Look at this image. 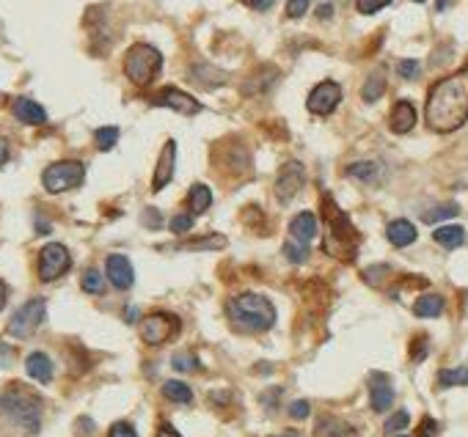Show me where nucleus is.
Listing matches in <instances>:
<instances>
[{"label":"nucleus","instance_id":"nucleus-11","mask_svg":"<svg viewBox=\"0 0 468 437\" xmlns=\"http://www.w3.org/2000/svg\"><path fill=\"white\" fill-rule=\"evenodd\" d=\"M303 179H306V174H303V165L298 159L284 162L279 176H276V198H279L281 204L292 201L298 195V190L303 188Z\"/></svg>","mask_w":468,"mask_h":437},{"label":"nucleus","instance_id":"nucleus-1","mask_svg":"<svg viewBox=\"0 0 468 437\" xmlns=\"http://www.w3.org/2000/svg\"><path fill=\"white\" fill-rule=\"evenodd\" d=\"M427 124L436 132H455L468 122V69L438 80L427 96Z\"/></svg>","mask_w":468,"mask_h":437},{"label":"nucleus","instance_id":"nucleus-33","mask_svg":"<svg viewBox=\"0 0 468 437\" xmlns=\"http://www.w3.org/2000/svg\"><path fill=\"white\" fill-rule=\"evenodd\" d=\"M218 248H226L223 237H204V240H193V242L182 245V250H218Z\"/></svg>","mask_w":468,"mask_h":437},{"label":"nucleus","instance_id":"nucleus-56","mask_svg":"<svg viewBox=\"0 0 468 437\" xmlns=\"http://www.w3.org/2000/svg\"><path fill=\"white\" fill-rule=\"evenodd\" d=\"M400 437H405V435H400Z\"/></svg>","mask_w":468,"mask_h":437},{"label":"nucleus","instance_id":"nucleus-13","mask_svg":"<svg viewBox=\"0 0 468 437\" xmlns=\"http://www.w3.org/2000/svg\"><path fill=\"white\" fill-rule=\"evenodd\" d=\"M105 275H108V281L113 283L116 289H129L132 281H135V273H132V264H129V259L122 256V253H110L108 256V261H105Z\"/></svg>","mask_w":468,"mask_h":437},{"label":"nucleus","instance_id":"nucleus-14","mask_svg":"<svg viewBox=\"0 0 468 437\" xmlns=\"http://www.w3.org/2000/svg\"><path fill=\"white\" fill-rule=\"evenodd\" d=\"M369 405L374 412H386L388 407L394 405V388H391V379L380 372H374L369 377Z\"/></svg>","mask_w":468,"mask_h":437},{"label":"nucleus","instance_id":"nucleus-8","mask_svg":"<svg viewBox=\"0 0 468 437\" xmlns=\"http://www.w3.org/2000/svg\"><path fill=\"white\" fill-rule=\"evenodd\" d=\"M179 333V319L174 313H165V311H155L149 313L141 325V339L149 344V346H160L165 344L168 339H174Z\"/></svg>","mask_w":468,"mask_h":437},{"label":"nucleus","instance_id":"nucleus-38","mask_svg":"<svg viewBox=\"0 0 468 437\" xmlns=\"http://www.w3.org/2000/svg\"><path fill=\"white\" fill-rule=\"evenodd\" d=\"M391 0H355V8L361 14H377L380 8H386Z\"/></svg>","mask_w":468,"mask_h":437},{"label":"nucleus","instance_id":"nucleus-52","mask_svg":"<svg viewBox=\"0 0 468 437\" xmlns=\"http://www.w3.org/2000/svg\"><path fill=\"white\" fill-rule=\"evenodd\" d=\"M127 322H129V325L138 322V308H127Z\"/></svg>","mask_w":468,"mask_h":437},{"label":"nucleus","instance_id":"nucleus-41","mask_svg":"<svg viewBox=\"0 0 468 437\" xmlns=\"http://www.w3.org/2000/svg\"><path fill=\"white\" fill-rule=\"evenodd\" d=\"M108 437H138V432L132 429V424L119 421V424H113V426L108 429Z\"/></svg>","mask_w":468,"mask_h":437},{"label":"nucleus","instance_id":"nucleus-53","mask_svg":"<svg viewBox=\"0 0 468 437\" xmlns=\"http://www.w3.org/2000/svg\"><path fill=\"white\" fill-rule=\"evenodd\" d=\"M452 6V0H438V11H446Z\"/></svg>","mask_w":468,"mask_h":437},{"label":"nucleus","instance_id":"nucleus-40","mask_svg":"<svg viewBox=\"0 0 468 437\" xmlns=\"http://www.w3.org/2000/svg\"><path fill=\"white\" fill-rule=\"evenodd\" d=\"M193 228V215H177L171 218V231L174 234H187Z\"/></svg>","mask_w":468,"mask_h":437},{"label":"nucleus","instance_id":"nucleus-55","mask_svg":"<svg viewBox=\"0 0 468 437\" xmlns=\"http://www.w3.org/2000/svg\"><path fill=\"white\" fill-rule=\"evenodd\" d=\"M413 3H424V0H413Z\"/></svg>","mask_w":468,"mask_h":437},{"label":"nucleus","instance_id":"nucleus-5","mask_svg":"<svg viewBox=\"0 0 468 437\" xmlns=\"http://www.w3.org/2000/svg\"><path fill=\"white\" fill-rule=\"evenodd\" d=\"M160 66H163V56H160V50H155L152 44H132L129 50H127L125 56V74L129 77V83L132 86H149L152 80L157 77V72H160Z\"/></svg>","mask_w":468,"mask_h":437},{"label":"nucleus","instance_id":"nucleus-29","mask_svg":"<svg viewBox=\"0 0 468 437\" xmlns=\"http://www.w3.org/2000/svg\"><path fill=\"white\" fill-rule=\"evenodd\" d=\"M80 289L89 292V294H102L105 292V278L99 270H86L83 278H80Z\"/></svg>","mask_w":468,"mask_h":437},{"label":"nucleus","instance_id":"nucleus-10","mask_svg":"<svg viewBox=\"0 0 468 437\" xmlns=\"http://www.w3.org/2000/svg\"><path fill=\"white\" fill-rule=\"evenodd\" d=\"M339 102H342V86L334 80H322L320 86H314V91L306 99V107L317 116H328L336 110Z\"/></svg>","mask_w":468,"mask_h":437},{"label":"nucleus","instance_id":"nucleus-50","mask_svg":"<svg viewBox=\"0 0 468 437\" xmlns=\"http://www.w3.org/2000/svg\"><path fill=\"white\" fill-rule=\"evenodd\" d=\"M331 14H334V6H331V3H325V6L317 8V17H320V20H328Z\"/></svg>","mask_w":468,"mask_h":437},{"label":"nucleus","instance_id":"nucleus-12","mask_svg":"<svg viewBox=\"0 0 468 437\" xmlns=\"http://www.w3.org/2000/svg\"><path fill=\"white\" fill-rule=\"evenodd\" d=\"M152 105H157V107H171V110L185 113V116H193V113L201 110V102L193 99L190 94H185V91H179V89H163V91H157L152 96Z\"/></svg>","mask_w":468,"mask_h":437},{"label":"nucleus","instance_id":"nucleus-23","mask_svg":"<svg viewBox=\"0 0 468 437\" xmlns=\"http://www.w3.org/2000/svg\"><path fill=\"white\" fill-rule=\"evenodd\" d=\"M210 204H213V190L207 188V185H193L190 188V193H187V207H190L193 215H204L210 209Z\"/></svg>","mask_w":468,"mask_h":437},{"label":"nucleus","instance_id":"nucleus-28","mask_svg":"<svg viewBox=\"0 0 468 437\" xmlns=\"http://www.w3.org/2000/svg\"><path fill=\"white\" fill-rule=\"evenodd\" d=\"M94 141H96V149H99V152H110V149L116 146V141H119V129H116V126H99V129L94 132Z\"/></svg>","mask_w":468,"mask_h":437},{"label":"nucleus","instance_id":"nucleus-32","mask_svg":"<svg viewBox=\"0 0 468 437\" xmlns=\"http://www.w3.org/2000/svg\"><path fill=\"white\" fill-rule=\"evenodd\" d=\"M171 366H174L177 372H198V369H201L198 358H196V355H190V352H179V355H174Z\"/></svg>","mask_w":468,"mask_h":437},{"label":"nucleus","instance_id":"nucleus-54","mask_svg":"<svg viewBox=\"0 0 468 437\" xmlns=\"http://www.w3.org/2000/svg\"><path fill=\"white\" fill-rule=\"evenodd\" d=\"M273 437H298V435H292V432H286V435H273Z\"/></svg>","mask_w":468,"mask_h":437},{"label":"nucleus","instance_id":"nucleus-7","mask_svg":"<svg viewBox=\"0 0 468 437\" xmlns=\"http://www.w3.org/2000/svg\"><path fill=\"white\" fill-rule=\"evenodd\" d=\"M44 316H47V303H44L42 297H33V300H28L20 311L11 316V322H8V336H14V339H28V336H33V333L42 327Z\"/></svg>","mask_w":468,"mask_h":437},{"label":"nucleus","instance_id":"nucleus-25","mask_svg":"<svg viewBox=\"0 0 468 437\" xmlns=\"http://www.w3.org/2000/svg\"><path fill=\"white\" fill-rule=\"evenodd\" d=\"M163 396L171 399V402H177V405H190V402H193L190 385L179 382V379H168V382L163 385Z\"/></svg>","mask_w":468,"mask_h":437},{"label":"nucleus","instance_id":"nucleus-31","mask_svg":"<svg viewBox=\"0 0 468 437\" xmlns=\"http://www.w3.org/2000/svg\"><path fill=\"white\" fill-rule=\"evenodd\" d=\"M284 256H286L292 264H303V261L309 259V248H306L303 242H298V240H289V242H284Z\"/></svg>","mask_w":468,"mask_h":437},{"label":"nucleus","instance_id":"nucleus-24","mask_svg":"<svg viewBox=\"0 0 468 437\" xmlns=\"http://www.w3.org/2000/svg\"><path fill=\"white\" fill-rule=\"evenodd\" d=\"M441 311H443V297H441V294H422V297L413 303V313L422 316V319L441 316Z\"/></svg>","mask_w":468,"mask_h":437},{"label":"nucleus","instance_id":"nucleus-37","mask_svg":"<svg viewBox=\"0 0 468 437\" xmlns=\"http://www.w3.org/2000/svg\"><path fill=\"white\" fill-rule=\"evenodd\" d=\"M309 3H312V0H289V3H286V17H289V20H301V17L309 11Z\"/></svg>","mask_w":468,"mask_h":437},{"label":"nucleus","instance_id":"nucleus-42","mask_svg":"<svg viewBox=\"0 0 468 437\" xmlns=\"http://www.w3.org/2000/svg\"><path fill=\"white\" fill-rule=\"evenodd\" d=\"M410 358H413L416 363L427 358V339H424V336H419V339L413 341V346H410Z\"/></svg>","mask_w":468,"mask_h":437},{"label":"nucleus","instance_id":"nucleus-45","mask_svg":"<svg viewBox=\"0 0 468 437\" xmlns=\"http://www.w3.org/2000/svg\"><path fill=\"white\" fill-rule=\"evenodd\" d=\"M77 435H80V437L94 435V424L89 421V418H80V421H77Z\"/></svg>","mask_w":468,"mask_h":437},{"label":"nucleus","instance_id":"nucleus-20","mask_svg":"<svg viewBox=\"0 0 468 437\" xmlns=\"http://www.w3.org/2000/svg\"><path fill=\"white\" fill-rule=\"evenodd\" d=\"M314 435L317 437H358V432L344 424L342 418H334V415H322L314 426Z\"/></svg>","mask_w":468,"mask_h":437},{"label":"nucleus","instance_id":"nucleus-27","mask_svg":"<svg viewBox=\"0 0 468 437\" xmlns=\"http://www.w3.org/2000/svg\"><path fill=\"white\" fill-rule=\"evenodd\" d=\"M438 385H441V388L468 385V366H460V369H443V372H438Z\"/></svg>","mask_w":468,"mask_h":437},{"label":"nucleus","instance_id":"nucleus-3","mask_svg":"<svg viewBox=\"0 0 468 437\" xmlns=\"http://www.w3.org/2000/svg\"><path fill=\"white\" fill-rule=\"evenodd\" d=\"M229 319L243 333H265L276 325V308L265 294L246 292L229 303Z\"/></svg>","mask_w":468,"mask_h":437},{"label":"nucleus","instance_id":"nucleus-22","mask_svg":"<svg viewBox=\"0 0 468 437\" xmlns=\"http://www.w3.org/2000/svg\"><path fill=\"white\" fill-rule=\"evenodd\" d=\"M433 240L438 245H443V248L455 250L466 242V228L463 226H438L433 231Z\"/></svg>","mask_w":468,"mask_h":437},{"label":"nucleus","instance_id":"nucleus-30","mask_svg":"<svg viewBox=\"0 0 468 437\" xmlns=\"http://www.w3.org/2000/svg\"><path fill=\"white\" fill-rule=\"evenodd\" d=\"M386 91V80H383V74H372L369 80H367V86L361 89V96H364V102H377L380 96Z\"/></svg>","mask_w":468,"mask_h":437},{"label":"nucleus","instance_id":"nucleus-49","mask_svg":"<svg viewBox=\"0 0 468 437\" xmlns=\"http://www.w3.org/2000/svg\"><path fill=\"white\" fill-rule=\"evenodd\" d=\"M6 159H8V141L0 138V168L6 165Z\"/></svg>","mask_w":468,"mask_h":437},{"label":"nucleus","instance_id":"nucleus-34","mask_svg":"<svg viewBox=\"0 0 468 437\" xmlns=\"http://www.w3.org/2000/svg\"><path fill=\"white\" fill-rule=\"evenodd\" d=\"M457 212H460L457 204H443V207H436L433 212H424V223H438V220L457 218Z\"/></svg>","mask_w":468,"mask_h":437},{"label":"nucleus","instance_id":"nucleus-47","mask_svg":"<svg viewBox=\"0 0 468 437\" xmlns=\"http://www.w3.org/2000/svg\"><path fill=\"white\" fill-rule=\"evenodd\" d=\"M144 223L152 226V228H157V226H160V215H157L155 209H146V212H144Z\"/></svg>","mask_w":468,"mask_h":437},{"label":"nucleus","instance_id":"nucleus-18","mask_svg":"<svg viewBox=\"0 0 468 437\" xmlns=\"http://www.w3.org/2000/svg\"><path fill=\"white\" fill-rule=\"evenodd\" d=\"M386 237H388V242L394 245V248H407V245H413L416 242V226L410 223V220H391L388 226H386Z\"/></svg>","mask_w":468,"mask_h":437},{"label":"nucleus","instance_id":"nucleus-39","mask_svg":"<svg viewBox=\"0 0 468 437\" xmlns=\"http://www.w3.org/2000/svg\"><path fill=\"white\" fill-rule=\"evenodd\" d=\"M309 412H312V407H309L306 399H298V402H292V405H289V418H295V421L309 418Z\"/></svg>","mask_w":468,"mask_h":437},{"label":"nucleus","instance_id":"nucleus-43","mask_svg":"<svg viewBox=\"0 0 468 437\" xmlns=\"http://www.w3.org/2000/svg\"><path fill=\"white\" fill-rule=\"evenodd\" d=\"M383 273H388V267H383V264H380V267H369V270L364 273V281L372 283V286H377V283H380V275H383Z\"/></svg>","mask_w":468,"mask_h":437},{"label":"nucleus","instance_id":"nucleus-21","mask_svg":"<svg viewBox=\"0 0 468 437\" xmlns=\"http://www.w3.org/2000/svg\"><path fill=\"white\" fill-rule=\"evenodd\" d=\"M289 234H292V240L309 245L314 237H317V218H314L312 212H301V215H295L292 223H289Z\"/></svg>","mask_w":468,"mask_h":437},{"label":"nucleus","instance_id":"nucleus-48","mask_svg":"<svg viewBox=\"0 0 468 437\" xmlns=\"http://www.w3.org/2000/svg\"><path fill=\"white\" fill-rule=\"evenodd\" d=\"M157 437H182L174 426H168V424H163L160 429H157Z\"/></svg>","mask_w":468,"mask_h":437},{"label":"nucleus","instance_id":"nucleus-2","mask_svg":"<svg viewBox=\"0 0 468 437\" xmlns=\"http://www.w3.org/2000/svg\"><path fill=\"white\" fill-rule=\"evenodd\" d=\"M0 415L14 424L23 435H36L42 426V399L14 382L11 388L0 391Z\"/></svg>","mask_w":468,"mask_h":437},{"label":"nucleus","instance_id":"nucleus-46","mask_svg":"<svg viewBox=\"0 0 468 437\" xmlns=\"http://www.w3.org/2000/svg\"><path fill=\"white\" fill-rule=\"evenodd\" d=\"M251 8H256V11H267V8H273V3L276 0H246Z\"/></svg>","mask_w":468,"mask_h":437},{"label":"nucleus","instance_id":"nucleus-16","mask_svg":"<svg viewBox=\"0 0 468 437\" xmlns=\"http://www.w3.org/2000/svg\"><path fill=\"white\" fill-rule=\"evenodd\" d=\"M11 110H14V116H17L23 124L39 126V124H44V122H47V110H44L39 102L28 99V96H20V99H14Z\"/></svg>","mask_w":468,"mask_h":437},{"label":"nucleus","instance_id":"nucleus-36","mask_svg":"<svg viewBox=\"0 0 468 437\" xmlns=\"http://www.w3.org/2000/svg\"><path fill=\"white\" fill-rule=\"evenodd\" d=\"M419 72H422V63L419 61H400L397 63V74L403 77V80H416L419 77Z\"/></svg>","mask_w":468,"mask_h":437},{"label":"nucleus","instance_id":"nucleus-9","mask_svg":"<svg viewBox=\"0 0 468 437\" xmlns=\"http://www.w3.org/2000/svg\"><path fill=\"white\" fill-rule=\"evenodd\" d=\"M72 267V256L61 242H50L39 250V278L42 281H56Z\"/></svg>","mask_w":468,"mask_h":437},{"label":"nucleus","instance_id":"nucleus-4","mask_svg":"<svg viewBox=\"0 0 468 437\" xmlns=\"http://www.w3.org/2000/svg\"><path fill=\"white\" fill-rule=\"evenodd\" d=\"M322 220H325V228H328L325 248L331 250L334 256H339V259L353 261V259H355V250H358V231H355V226L350 223V218L334 204V198H331L328 193L322 195Z\"/></svg>","mask_w":468,"mask_h":437},{"label":"nucleus","instance_id":"nucleus-19","mask_svg":"<svg viewBox=\"0 0 468 437\" xmlns=\"http://www.w3.org/2000/svg\"><path fill=\"white\" fill-rule=\"evenodd\" d=\"M25 372H28L31 379L47 385V382L53 379V360H50L44 352H31V355L25 358Z\"/></svg>","mask_w":468,"mask_h":437},{"label":"nucleus","instance_id":"nucleus-15","mask_svg":"<svg viewBox=\"0 0 468 437\" xmlns=\"http://www.w3.org/2000/svg\"><path fill=\"white\" fill-rule=\"evenodd\" d=\"M174 159H177V143L168 141L160 152V159H157V168H155V179H152V190L160 193L165 188L171 179H174Z\"/></svg>","mask_w":468,"mask_h":437},{"label":"nucleus","instance_id":"nucleus-6","mask_svg":"<svg viewBox=\"0 0 468 437\" xmlns=\"http://www.w3.org/2000/svg\"><path fill=\"white\" fill-rule=\"evenodd\" d=\"M86 179V168L83 162L77 159H61V162H53L44 174H42V185L47 193H66V190H75L83 185Z\"/></svg>","mask_w":468,"mask_h":437},{"label":"nucleus","instance_id":"nucleus-44","mask_svg":"<svg viewBox=\"0 0 468 437\" xmlns=\"http://www.w3.org/2000/svg\"><path fill=\"white\" fill-rule=\"evenodd\" d=\"M419 435L422 437H438V424L433 418H424L422 421V429H419Z\"/></svg>","mask_w":468,"mask_h":437},{"label":"nucleus","instance_id":"nucleus-17","mask_svg":"<svg viewBox=\"0 0 468 437\" xmlns=\"http://www.w3.org/2000/svg\"><path fill=\"white\" fill-rule=\"evenodd\" d=\"M388 124H391V132H397V135L410 132V129L416 126V107H413V102L400 99V102L394 105V110H391Z\"/></svg>","mask_w":468,"mask_h":437},{"label":"nucleus","instance_id":"nucleus-26","mask_svg":"<svg viewBox=\"0 0 468 437\" xmlns=\"http://www.w3.org/2000/svg\"><path fill=\"white\" fill-rule=\"evenodd\" d=\"M377 174H380L377 162H353V165H347V176L361 179V182H374Z\"/></svg>","mask_w":468,"mask_h":437},{"label":"nucleus","instance_id":"nucleus-35","mask_svg":"<svg viewBox=\"0 0 468 437\" xmlns=\"http://www.w3.org/2000/svg\"><path fill=\"white\" fill-rule=\"evenodd\" d=\"M407 424H410V415H407L405 410H397V412L386 421V426H383V429H386V435H397V432H403V429H405Z\"/></svg>","mask_w":468,"mask_h":437},{"label":"nucleus","instance_id":"nucleus-51","mask_svg":"<svg viewBox=\"0 0 468 437\" xmlns=\"http://www.w3.org/2000/svg\"><path fill=\"white\" fill-rule=\"evenodd\" d=\"M6 300H8V286L0 281V311H3V306H6Z\"/></svg>","mask_w":468,"mask_h":437}]
</instances>
